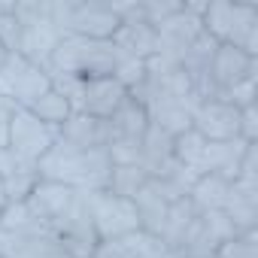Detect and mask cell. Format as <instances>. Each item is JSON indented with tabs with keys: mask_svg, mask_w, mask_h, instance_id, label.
Segmentation results:
<instances>
[{
	"mask_svg": "<svg viewBox=\"0 0 258 258\" xmlns=\"http://www.w3.org/2000/svg\"><path fill=\"white\" fill-rule=\"evenodd\" d=\"M112 173V158L106 149H73L61 140L40 158V176L61 182L73 191H103Z\"/></svg>",
	"mask_w": 258,
	"mask_h": 258,
	"instance_id": "6da1fadb",
	"label": "cell"
},
{
	"mask_svg": "<svg viewBox=\"0 0 258 258\" xmlns=\"http://www.w3.org/2000/svg\"><path fill=\"white\" fill-rule=\"evenodd\" d=\"M201 28L216 43L258 58V4L252 0H207Z\"/></svg>",
	"mask_w": 258,
	"mask_h": 258,
	"instance_id": "7a4b0ae2",
	"label": "cell"
},
{
	"mask_svg": "<svg viewBox=\"0 0 258 258\" xmlns=\"http://www.w3.org/2000/svg\"><path fill=\"white\" fill-rule=\"evenodd\" d=\"M118 64V52L109 40H85V37H61L58 49L49 58V76H73V79H100L112 76Z\"/></svg>",
	"mask_w": 258,
	"mask_h": 258,
	"instance_id": "3957f363",
	"label": "cell"
},
{
	"mask_svg": "<svg viewBox=\"0 0 258 258\" xmlns=\"http://www.w3.org/2000/svg\"><path fill=\"white\" fill-rule=\"evenodd\" d=\"M49 13L64 37L112 40L121 28L115 4H106V0H55L49 4Z\"/></svg>",
	"mask_w": 258,
	"mask_h": 258,
	"instance_id": "277c9868",
	"label": "cell"
},
{
	"mask_svg": "<svg viewBox=\"0 0 258 258\" xmlns=\"http://www.w3.org/2000/svg\"><path fill=\"white\" fill-rule=\"evenodd\" d=\"M13 10H16L19 25H22L16 52L25 55L28 61L40 64V67H49V58L64 37L61 28L52 22L49 4L46 0H22V4H13Z\"/></svg>",
	"mask_w": 258,
	"mask_h": 258,
	"instance_id": "5b68a950",
	"label": "cell"
},
{
	"mask_svg": "<svg viewBox=\"0 0 258 258\" xmlns=\"http://www.w3.org/2000/svg\"><path fill=\"white\" fill-rule=\"evenodd\" d=\"M49 88H52L49 70L28 61L19 52H10L0 64V97L19 109H31Z\"/></svg>",
	"mask_w": 258,
	"mask_h": 258,
	"instance_id": "8992f818",
	"label": "cell"
},
{
	"mask_svg": "<svg viewBox=\"0 0 258 258\" xmlns=\"http://www.w3.org/2000/svg\"><path fill=\"white\" fill-rule=\"evenodd\" d=\"M82 195H85V207H88V216H91V228H94L97 243L140 231V219H137L134 201L118 198V195H109L106 188L103 191H82Z\"/></svg>",
	"mask_w": 258,
	"mask_h": 258,
	"instance_id": "52a82bcc",
	"label": "cell"
},
{
	"mask_svg": "<svg viewBox=\"0 0 258 258\" xmlns=\"http://www.w3.org/2000/svg\"><path fill=\"white\" fill-rule=\"evenodd\" d=\"M252 76H258V58L246 55L243 49L219 43L216 52H213V61L207 67V94H204V100H222L234 85H240Z\"/></svg>",
	"mask_w": 258,
	"mask_h": 258,
	"instance_id": "ba28073f",
	"label": "cell"
},
{
	"mask_svg": "<svg viewBox=\"0 0 258 258\" xmlns=\"http://www.w3.org/2000/svg\"><path fill=\"white\" fill-rule=\"evenodd\" d=\"M234 225L222 210L213 213H201L191 228L185 231V237L179 240V246L170 252V258H216V252L222 249V243L228 237H234Z\"/></svg>",
	"mask_w": 258,
	"mask_h": 258,
	"instance_id": "9c48e42d",
	"label": "cell"
},
{
	"mask_svg": "<svg viewBox=\"0 0 258 258\" xmlns=\"http://www.w3.org/2000/svg\"><path fill=\"white\" fill-rule=\"evenodd\" d=\"M55 140H58V127L40 121L31 109H16L10 124V149L16 155H25L40 164V158L55 146Z\"/></svg>",
	"mask_w": 258,
	"mask_h": 258,
	"instance_id": "30bf717a",
	"label": "cell"
},
{
	"mask_svg": "<svg viewBox=\"0 0 258 258\" xmlns=\"http://www.w3.org/2000/svg\"><path fill=\"white\" fill-rule=\"evenodd\" d=\"M61 252L67 258H91L94 246H97V237H94V228H91V216H88V207H85V195L76 198V204L70 207V213L52 228Z\"/></svg>",
	"mask_w": 258,
	"mask_h": 258,
	"instance_id": "8fae6325",
	"label": "cell"
},
{
	"mask_svg": "<svg viewBox=\"0 0 258 258\" xmlns=\"http://www.w3.org/2000/svg\"><path fill=\"white\" fill-rule=\"evenodd\" d=\"M191 131L210 143L240 140V109L225 100H201L191 109Z\"/></svg>",
	"mask_w": 258,
	"mask_h": 258,
	"instance_id": "7c38bea8",
	"label": "cell"
},
{
	"mask_svg": "<svg viewBox=\"0 0 258 258\" xmlns=\"http://www.w3.org/2000/svg\"><path fill=\"white\" fill-rule=\"evenodd\" d=\"M61 246L49 228L28 225L16 231H0V258H61Z\"/></svg>",
	"mask_w": 258,
	"mask_h": 258,
	"instance_id": "4fadbf2b",
	"label": "cell"
},
{
	"mask_svg": "<svg viewBox=\"0 0 258 258\" xmlns=\"http://www.w3.org/2000/svg\"><path fill=\"white\" fill-rule=\"evenodd\" d=\"M40 182L43 176L37 161L16 155L13 149H0V185H4L7 204H25Z\"/></svg>",
	"mask_w": 258,
	"mask_h": 258,
	"instance_id": "5bb4252c",
	"label": "cell"
},
{
	"mask_svg": "<svg viewBox=\"0 0 258 258\" xmlns=\"http://www.w3.org/2000/svg\"><path fill=\"white\" fill-rule=\"evenodd\" d=\"M127 91L115 76H100V79H85L76 97V112H85L91 118H103L109 121L112 112L127 100Z\"/></svg>",
	"mask_w": 258,
	"mask_h": 258,
	"instance_id": "9a60e30c",
	"label": "cell"
},
{
	"mask_svg": "<svg viewBox=\"0 0 258 258\" xmlns=\"http://www.w3.org/2000/svg\"><path fill=\"white\" fill-rule=\"evenodd\" d=\"M79 195H82V191H73V188H67V185H61V182H49V179H43L25 204H28V210L34 213V219H37L43 228L52 231V228L70 213V207L76 204Z\"/></svg>",
	"mask_w": 258,
	"mask_h": 258,
	"instance_id": "2e32d148",
	"label": "cell"
},
{
	"mask_svg": "<svg viewBox=\"0 0 258 258\" xmlns=\"http://www.w3.org/2000/svg\"><path fill=\"white\" fill-rule=\"evenodd\" d=\"M222 213L231 219L234 231H255L258 228V182L231 179Z\"/></svg>",
	"mask_w": 258,
	"mask_h": 258,
	"instance_id": "e0dca14e",
	"label": "cell"
},
{
	"mask_svg": "<svg viewBox=\"0 0 258 258\" xmlns=\"http://www.w3.org/2000/svg\"><path fill=\"white\" fill-rule=\"evenodd\" d=\"M91 258H170V252L146 231H134L94 246Z\"/></svg>",
	"mask_w": 258,
	"mask_h": 258,
	"instance_id": "ac0fdd59",
	"label": "cell"
},
{
	"mask_svg": "<svg viewBox=\"0 0 258 258\" xmlns=\"http://www.w3.org/2000/svg\"><path fill=\"white\" fill-rule=\"evenodd\" d=\"M58 140L73 149H106L109 146V124L103 118H91L85 112H73L58 131Z\"/></svg>",
	"mask_w": 258,
	"mask_h": 258,
	"instance_id": "d6986e66",
	"label": "cell"
},
{
	"mask_svg": "<svg viewBox=\"0 0 258 258\" xmlns=\"http://www.w3.org/2000/svg\"><path fill=\"white\" fill-rule=\"evenodd\" d=\"M109 43L121 58H134V61L155 58V28L146 22H124Z\"/></svg>",
	"mask_w": 258,
	"mask_h": 258,
	"instance_id": "ffe728a7",
	"label": "cell"
},
{
	"mask_svg": "<svg viewBox=\"0 0 258 258\" xmlns=\"http://www.w3.org/2000/svg\"><path fill=\"white\" fill-rule=\"evenodd\" d=\"M228 188H231V179H225L219 173H201L191 182V188H188V201L201 213H213V210H222L225 207Z\"/></svg>",
	"mask_w": 258,
	"mask_h": 258,
	"instance_id": "44dd1931",
	"label": "cell"
},
{
	"mask_svg": "<svg viewBox=\"0 0 258 258\" xmlns=\"http://www.w3.org/2000/svg\"><path fill=\"white\" fill-rule=\"evenodd\" d=\"M149 179H152V176H149L140 164H112L106 191H109V195H118V198H127V201H134V195H137Z\"/></svg>",
	"mask_w": 258,
	"mask_h": 258,
	"instance_id": "7402d4cb",
	"label": "cell"
},
{
	"mask_svg": "<svg viewBox=\"0 0 258 258\" xmlns=\"http://www.w3.org/2000/svg\"><path fill=\"white\" fill-rule=\"evenodd\" d=\"M31 112H34L40 121H46L49 127H58V131H61V124L73 115V103H70L58 88H49V91L31 106Z\"/></svg>",
	"mask_w": 258,
	"mask_h": 258,
	"instance_id": "603a6c76",
	"label": "cell"
},
{
	"mask_svg": "<svg viewBox=\"0 0 258 258\" xmlns=\"http://www.w3.org/2000/svg\"><path fill=\"white\" fill-rule=\"evenodd\" d=\"M216 258H258V228L255 231H237L222 243Z\"/></svg>",
	"mask_w": 258,
	"mask_h": 258,
	"instance_id": "cb8c5ba5",
	"label": "cell"
},
{
	"mask_svg": "<svg viewBox=\"0 0 258 258\" xmlns=\"http://www.w3.org/2000/svg\"><path fill=\"white\" fill-rule=\"evenodd\" d=\"M19 34H22V25H19V16H16V10L10 4L7 13H0V46H4L7 52H16Z\"/></svg>",
	"mask_w": 258,
	"mask_h": 258,
	"instance_id": "d4e9b609",
	"label": "cell"
},
{
	"mask_svg": "<svg viewBox=\"0 0 258 258\" xmlns=\"http://www.w3.org/2000/svg\"><path fill=\"white\" fill-rule=\"evenodd\" d=\"M240 140L258 143V103H249L240 109Z\"/></svg>",
	"mask_w": 258,
	"mask_h": 258,
	"instance_id": "484cf974",
	"label": "cell"
},
{
	"mask_svg": "<svg viewBox=\"0 0 258 258\" xmlns=\"http://www.w3.org/2000/svg\"><path fill=\"white\" fill-rule=\"evenodd\" d=\"M16 109L19 106H13L10 100L0 97V149H10V124H13Z\"/></svg>",
	"mask_w": 258,
	"mask_h": 258,
	"instance_id": "4316f807",
	"label": "cell"
},
{
	"mask_svg": "<svg viewBox=\"0 0 258 258\" xmlns=\"http://www.w3.org/2000/svg\"><path fill=\"white\" fill-rule=\"evenodd\" d=\"M7 210V195H4V185H0V213Z\"/></svg>",
	"mask_w": 258,
	"mask_h": 258,
	"instance_id": "83f0119b",
	"label": "cell"
},
{
	"mask_svg": "<svg viewBox=\"0 0 258 258\" xmlns=\"http://www.w3.org/2000/svg\"><path fill=\"white\" fill-rule=\"evenodd\" d=\"M10 10V0H0V13H7Z\"/></svg>",
	"mask_w": 258,
	"mask_h": 258,
	"instance_id": "f1b7e54d",
	"label": "cell"
},
{
	"mask_svg": "<svg viewBox=\"0 0 258 258\" xmlns=\"http://www.w3.org/2000/svg\"><path fill=\"white\" fill-rule=\"evenodd\" d=\"M61 258H67V255H61Z\"/></svg>",
	"mask_w": 258,
	"mask_h": 258,
	"instance_id": "f546056e",
	"label": "cell"
}]
</instances>
